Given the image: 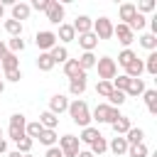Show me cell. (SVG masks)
<instances>
[{"label": "cell", "instance_id": "5", "mask_svg": "<svg viewBox=\"0 0 157 157\" xmlns=\"http://www.w3.org/2000/svg\"><path fill=\"white\" fill-rule=\"evenodd\" d=\"M113 37H118V42L128 49L132 42H135V32L128 27V25H123V22H118V25H113Z\"/></svg>", "mask_w": 157, "mask_h": 157}, {"label": "cell", "instance_id": "46", "mask_svg": "<svg viewBox=\"0 0 157 157\" xmlns=\"http://www.w3.org/2000/svg\"><path fill=\"white\" fill-rule=\"evenodd\" d=\"M47 7H49V0H32L29 5V10H39V12H47Z\"/></svg>", "mask_w": 157, "mask_h": 157}, {"label": "cell", "instance_id": "3", "mask_svg": "<svg viewBox=\"0 0 157 157\" xmlns=\"http://www.w3.org/2000/svg\"><path fill=\"white\" fill-rule=\"evenodd\" d=\"M96 69H98L101 81H113V78L118 76V64H115V59H110V56L96 59Z\"/></svg>", "mask_w": 157, "mask_h": 157}, {"label": "cell", "instance_id": "10", "mask_svg": "<svg viewBox=\"0 0 157 157\" xmlns=\"http://www.w3.org/2000/svg\"><path fill=\"white\" fill-rule=\"evenodd\" d=\"M71 27H74V32H76V34H86V32H91V29H93V20H91L88 15H78V17H76V22H74Z\"/></svg>", "mask_w": 157, "mask_h": 157}, {"label": "cell", "instance_id": "52", "mask_svg": "<svg viewBox=\"0 0 157 157\" xmlns=\"http://www.w3.org/2000/svg\"><path fill=\"white\" fill-rule=\"evenodd\" d=\"M7 157H22V155H20V152H17V150H15V152H10V155H7Z\"/></svg>", "mask_w": 157, "mask_h": 157}, {"label": "cell", "instance_id": "26", "mask_svg": "<svg viewBox=\"0 0 157 157\" xmlns=\"http://www.w3.org/2000/svg\"><path fill=\"white\" fill-rule=\"evenodd\" d=\"M49 56L54 59V64H64V61L69 59V52H66V47H59V44H56V47L49 49Z\"/></svg>", "mask_w": 157, "mask_h": 157}, {"label": "cell", "instance_id": "50", "mask_svg": "<svg viewBox=\"0 0 157 157\" xmlns=\"http://www.w3.org/2000/svg\"><path fill=\"white\" fill-rule=\"evenodd\" d=\"M7 54V47H5V42H0V59Z\"/></svg>", "mask_w": 157, "mask_h": 157}, {"label": "cell", "instance_id": "40", "mask_svg": "<svg viewBox=\"0 0 157 157\" xmlns=\"http://www.w3.org/2000/svg\"><path fill=\"white\" fill-rule=\"evenodd\" d=\"M110 91H113V83H110V81H98V86H96V93H98V96L108 98Z\"/></svg>", "mask_w": 157, "mask_h": 157}, {"label": "cell", "instance_id": "55", "mask_svg": "<svg viewBox=\"0 0 157 157\" xmlns=\"http://www.w3.org/2000/svg\"><path fill=\"white\" fill-rule=\"evenodd\" d=\"M22 157H32V155H22Z\"/></svg>", "mask_w": 157, "mask_h": 157}, {"label": "cell", "instance_id": "17", "mask_svg": "<svg viewBox=\"0 0 157 157\" xmlns=\"http://www.w3.org/2000/svg\"><path fill=\"white\" fill-rule=\"evenodd\" d=\"M29 5L27 2H15L12 5V20H17V22H22V20H27L29 17Z\"/></svg>", "mask_w": 157, "mask_h": 157}, {"label": "cell", "instance_id": "14", "mask_svg": "<svg viewBox=\"0 0 157 157\" xmlns=\"http://www.w3.org/2000/svg\"><path fill=\"white\" fill-rule=\"evenodd\" d=\"M142 93H145V81H142V78H130V83H128V88H125V96L137 98V96H142Z\"/></svg>", "mask_w": 157, "mask_h": 157}, {"label": "cell", "instance_id": "18", "mask_svg": "<svg viewBox=\"0 0 157 157\" xmlns=\"http://www.w3.org/2000/svg\"><path fill=\"white\" fill-rule=\"evenodd\" d=\"M0 69L2 71H12V69H20V59H17V54H5L2 59H0Z\"/></svg>", "mask_w": 157, "mask_h": 157}, {"label": "cell", "instance_id": "27", "mask_svg": "<svg viewBox=\"0 0 157 157\" xmlns=\"http://www.w3.org/2000/svg\"><path fill=\"white\" fill-rule=\"evenodd\" d=\"M76 61H78L81 71H88V69H93V66H96V56H93V52H83Z\"/></svg>", "mask_w": 157, "mask_h": 157}, {"label": "cell", "instance_id": "9", "mask_svg": "<svg viewBox=\"0 0 157 157\" xmlns=\"http://www.w3.org/2000/svg\"><path fill=\"white\" fill-rule=\"evenodd\" d=\"M66 108H69V98H66L64 93H54V96L49 98V113L59 115V113H64Z\"/></svg>", "mask_w": 157, "mask_h": 157}, {"label": "cell", "instance_id": "23", "mask_svg": "<svg viewBox=\"0 0 157 157\" xmlns=\"http://www.w3.org/2000/svg\"><path fill=\"white\" fill-rule=\"evenodd\" d=\"M39 123H42V128H44V130H54V128L59 125V118H56L54 113H49V110H44V113L39 115Z\"/></svg>", "mask_w": 157, "mask_h": 157}, {"label": "cell", "instance_id": "56", "mask_svg": "<svg viewBox=\"0 0 157 157\" xmlns=\"http://www.w3.org/2000/svg\"><path fill=\"white\" fill-rule=\"evenodd\" d=\"M0 137H2V128H0Z\"/></svg>", "mask_w": 157, "mask_h": 157}, {"label": "cell", "instance_id": "45", "mask_svg": "<svg viewBox=\"0 0 157 157\" xmlns=\"http://www.w3.org/2000/svg\"><path fill=\"white\" fill-rule=\"evenodd\" d=\"M7 135H10V140H15V142H20L22 137H27L22 128H10V130H7Z\"/></svg>", "mask_w": 157, "mask_h": 157}, {"label": "cell", "instance_id": "12", "mask_svg": "<svg viewBox=\"0 0 157 157\" xmlns=\"http://www.w3.org/2000/svg\"><path fill=\"white\" fill-rule=\"evenodd\" d=\"M64 74H66V76H69V81H71V78L83 76L86 71H81V66H78V61H76V59H66V61H64Z\"/></svg>", "mask_w": 157, "mask_h": 157}, {"label": "cell", "instance_id": "51", "mask_svg": "<svg viewBox=\"0 0 157 157\" xmlns=\"http://www.w3.org/2000/svg\"><path fill=\"white\" fill-rule=\"evenodd\" d=\"M76 157H93V155H91L88 150H78V155H76Z\"/></svg>", "mask_w": 157, "mask_h": 157}, {"label": "cell", "instance_id": "32", "mask_svg": "<svg viewBox=\"0 0 157 157\" xmlns=\"http://www.w3.org/2000/svg\"><path fill=\"white\" fill-rule=\"evenodd\" d=\"M125 98H128V96H125L123 91H115V88H113V91H110V96H108V105L118 108V105H123V103H125Z\"/></svg>", "mask_w": 157, "mask_h": 157}, {"label": "cell", "instance_id": "16", "mask_svg": "<svg viewBox=\"0 0 157 157\" xmlns=\"http://www.w3.org/2000/svg\"><path fill=\"white\" fill-rule=\"evenodd\" d=\"M78 44H81V49H83V52H93V49H96V44H98V37H96L93 32L78 34Z\"/></svg>", "mask_w": 157, "mask_h": 157}, {"label": "cell", "instance_id": "4", "mask_svg": "<svg viewBox=\"0 0 157 157\" xmlns=\"http://www.w3.org/2000/svg\"><path fill=\"white\" fill-rule=\"evenodd\" d=\"M98 39H110L113 37V22H110V17H98V20H93V29H91Z\"/></svg>", "mask_w": 157, "mask_h": 157}, {"label": "cell", "instance_id": "29", "mask_svg": "<svg viewBox=\"0 0 157 157\" xmlns=\"http://www.w3.org/2000/svg\"><path fill=\"white\" fill-rule=\"evenodd\" d=\"M42 130H44V128H42V123H39V120H34V123H27V125H25V135H27L29 140L39 137V135H42Z\"/></svg>", "mask_w": 157, "mask_h": 157}, {"label": "cell", "instance_id": "41", "mask_svg": "<svg viewBox=\"0 0 157 157\" xmlns=\"http://www.w3.org/2000/svg\"><path fill=\"white\" fill-rule=\"evenodd\" d=\"M25 125H27V118L22 113H12L10 115V128H22L25 130Z\"/></svg>", "mask_w": 157, "mask_h": 157}, {"label": "cell", "instance_id": "31", "mask_svg": "<svg viewBox=\"0 0 157 157\" xmlns=\"http://www.w3.org/2000/svg\"><path fill=\"white\" fill-rule=\"evenodd\" d=\"M147 155H150V150H147L145 142H137V145L128 147V157H147Z\"/></svg>", "mask_w": 157, "mask_h": 157}, {"label": "cell", "instance_id": "6", "mask_svg": "<svg viewBox=\"0 0 157 157\" xmlns=\"http://www.w3.org/2000/svg\"><path fill=\"white\" fill-rule=\"evenodd\" d=\"M59 150L64 157H76L78 155V137L76 135H64L59 137Z\"/></svg>", "mask_w": 157, "mask_h": 157}, {"label": "cell", "instance_id": "8", "mask_svg": "<svg viewBox=\"0 0 157 157\" xmlns=\"http://www.w3.org/2000/svg\"><path fill=\"white\" fill-rule=\"evenodd\" d=\"M47 20L52 25H61L64 20V5L59 0H49V7H47Z\"/></svg>", "mask_w": 157, "mask_h": 157}, {"label": "cell", "instance_id": "48", "mask_svg": "<svg viewBox=\"0 0 157 157\" xmlns=\"http://www.w3.org/2000/svg\"><path fill=\"white\" fill-rule=\"evenodd\" d=\"M44 157H64V155H61V150L54 145V147H47V155H44Z\"/></svg>", "mask_w": 157, "mask_h": 157}, {"label": "cell", "instance_id": "34", "mask_svg": "<svg viewBox=\"0 0 157 157\" xmlns=\"http://www.w3.org/2000/svg\"><path fill=\"white\" fill-rule=\"evenodd\" d=\"M5 47H7V52H10V54H17V52H22V49H25V39H22V37H12Z\"/></svg>", "mask_w": 157, "mask_h": 157}, {"label": "cell", "instance_id": "13", "mask_svg": "<svg viewBox=\"0 0 157 157\" xmlns=\"http://www.w3.org/2000/svg\"><path fill=\"white\" fill-rule=\"evenodd\" d=\"M142 71H145V64H142V59H137V56L125 66V76H128V78H140Z\"/></svg>", "mask_w": 157, "mask_h": 157}, {"label": "cell", "instance_id": "7", "mask_svg": "<svg viewBox=\"0 0 157 157\" xmlns=\"http://www.w3.org/2000/svg\"><path fill=\"white\" fill-rule=\"evenodd\" d=\"M34 44H37L42 52H49L52 47H56V34L49 32V29H42V32L34 34Z\"/></svg>", "mask_w": 157, "mask_h": 157}, {"label": "cell", "instance_id": "39", "mask_svg": "<svg viewBox=\"0 0 157 157\" xmlns=\"http://www.w3.org/2000/svg\"><path fill=\"white\" fill-rule=\"evenodd\" d=\"M135 56H137V54H135L132 49H123V52L118 54V64H123V66H128V64H130V61H132Z\"/></svg>", "mask_w": 157, "mask_h": 157}, {"label": "cell", "instance_id": "25", "mask_svg": "<svg viewBox=\"0 0 157 157\" xmlns=\"http://www.w3.org/2000/svg\"><path fill=\"white\" fill-rule=\"evenodd\" d=\"M56 39H61V42H74L76 39V32H74V27L71 25H59V34H56Z\"/></svg>", "mask_w": 157, "mask_h": 157}, {"label": "cell", "instance_id": "1", "mask_svg": "<svg viewBox=\"0 0 157 157\" xmlns=\"http://www.w3.org/2000/svg\"><path fill=\"white\" fill-rule=\"evenodd\" d=\"M69 115H71V120L76 123V125H81V128H88L91 125V110H88V105H86V101H74V103H69Z\"/></svg>", "mask_w": 157, "mask_h": 157}, {"label": "cell", "instance_id": "47", "mask_svg": "<svg viewBox=\"0 0 157 157\" xmlns=\"http://www.w3.org/2000/svg\"><path fill=\"white\" fill-rule=\"evenodd\" d=\"M5 78H7V81H12V83H17V81L22 78V71H20V69H12V71H5Z\"/></svg>", "mask_w": 157, "mask_h": 157}, {"label": "cell", "instance_id": "38", "mask_svg": "<svg viewBox=\"0 0 157 157\" xmlns=\"http://www.w3.org/2000/svg\"><path fill=\"white\" fill-rule=\"evenodd\" d=\"M110 83H113V88H115V91H123V93H125V88H128L130 78H128L125 74H120V76H115V78H113Z\"/></svg>", "mask_w": 157, "mask_h": 157}, {"label": "cell", "instance_id": "19", "mask_svg": "<svg viewBox=\"0 0 157 157\" xmlns=\"http://www.w3.org/2000/svg\"><path fill=\"white\" fill-rule=\"evenodd\" d=\"M83 91H86V74L69 81V93H71V96H81Z\"/></svg>", "mask_w": 157, "mask_h": 157}, {"label": "cell", "instance_id": "28", "mask_svg": "<svg viewBox=\"0 0 157 157\" xmlns=\"http://www.w3.org/2000/svg\"><path fill=\"white\" fill-rule=\"evenodd\" d=\"M96 137H101L98 128H91V125H88V128H83V130H81V135H78V142H86V145H91Z\"/></svg>", "mask_w": 157, "mask_h": 157}, {"label": "cell", "instance_id": "2", "mask_svg": "<svg viewBox=\"0 0 157 157\" xmlns=\"http://www.w3.org/2000/svg\"><path fill=\"white\" fill-rule=\"evenodd\" d=\"M120 118V113H118V108H113V105H108V103H98L96 108H93V113H91V120H98V123H115Z\"/></svg>", "mask_w": 157, "mask_h": 157}, {"label": "cell", "instance_id": "44", "mask_svg": "<svg viewBox=\"0 0 157 157\" xmlns=\"http://www.w3.org/2000/svg\"><path fill=\"white\" fill-rule=\"evenodd\" d=\"M157 5H155V0H142L140 5H135V10L140 12V15H145V12H152Z\"/></svg>", "mask_w": 157, "mask_h": 157}, {"label": "cell", "instance_id": "24", "mask_svg": "<svg viewBox=\"0 0 157 157\" xmlns=\"http://www.w3.org/2000/svg\"><path fill=\"white\" fill-rule=\"evenodd\" d=\"M123 137H125V142H128V145H137V142H142L145 130H142V128H130V130H128Z\"/></svg>", "mask_w": 157, "mask_h": 157}, {"label": "cell", "instance_id": "22", "mask_svg": "<svg viewBox=\"0 0 157 157\" xmlns=\"http://www.w3.org/2000/svg\"><path fill=\"white\" fill-rule=\"evenodd\" d=\"M145 103H147V110L152 113V115H157V91L155 88H145Z\"/></svg>", "mask_w": 157, "mask_h": 157}, {"label": "cell", "instance_id": "36", "mask_svg": "<svg viewBox=\"0 0 157 157\" xmlns=\"http://www.w3.org/2000/svg\"><path fill=\"white\" fill-rule=\"evenodd\" d=\"M145 64V71L147 74H157V52H150V56H147V61H142Z\"/></svg>", "mask_w": 157, "mask_h": 157}, {"label": "cell", "instance_id": "15", "mask_svg": "<svg viewBox=\"0 0 157 157\" xmlns=\"http://www.w3.org/2000/svg\"><path fill=\"white\" fill-rule=\"evenodd\" d=\"M118 12H120V20H123V25H130V22L135 20V15H137V10H135V5H132V2H123Z\"/></svg>", "mask_w": 157, "mask_h": 157}, {"label": "cell", "instance_id": "33", "mask_svg": "<svg viewBox=\"0 0 157 157\" xmlns=\"http://www.w3.org/2000/svg\"><path fill=\"white\" fill-rule=\"evenodd\" d=\"M5 29L12 37H22V22H17V20H5Z\"/></svg>", "mask_w": 157, "mask_h": 157}, {"label": "cell", "instance_id": "54", "mask_svg": "<svg viewBox=\"0 0 157 157\" xmlns=\"http://www.w3.org/2000/svg\"><path fill=\"white\" fill-rule=\"evenodd\" d=\"M2 12H5V5H2V2H0V17H2Z\"/></svg>", "mask_w": 157, "mask_h": 157}, {"label": "cell", "instance_id": "21", "mask_svg": "<svg viewBox=\"0 0 157 157\" xmlns=\"http://www.w3.org/2000/svg\"><path fill=\"white\" fill-rule=\"evenodd\" d=\"M37 69H39V71H52V69H54V59L49 56V52H39V56H37Z\"/></svg>", "mask_w": 157, "mask_h": 157}, {"label": "cell", "instance_id": "20", "mask_svg": "<svg viewBox=\"0 0 157 157\" xmlns=\"http://www.w3.org/2000/svg\"><path fill=\"white\" fill-rule=\"evenodd\" d=\"M110 128H113V132H115V135H125L132 125H130V118H128V115H120L115 123H110Z\"/></svg>", "mask_w": 157, "mask_h": 157}, {"label": "cell", "instance_id": "37", "mask_svg": "<svg viewBox=\"0 0 157 157\" xmlns=\"http://www.w3.org/2000/svg\"><path fill=\"white\" fill-rule=\"evenodd\" d=\"M140 44H142L145 49L155 52V49H157V37H155V34H142V37H140Z\"/></svg>", "mask_w": 157, "mask_h": 157}, {"label": "cell", "instance_id": "53", "mask_svg": "<svg viewBox=\"0 0 157 157\" xmlns=\"http://www.w3.org/2000/svg\"><path fill=\"white\" fill-rule=\"evenodd\" d=\"M2 91H5V81L0 78V93H2Z\"/></svg>", "mask_w": 157, "mask_h": 157}, {"label": "cell", "instance_id": "35", "mask_svg": "<svg viewBox=\"0 0 157 157\" xmlns=\"http://www.w3.org/2000/svg\"><path fill=\"white\" fill-rule=\"evenodd\" d=\"M42 145H47V147H54V142H56V132L54 130H42V135L37 137Z\"/></svg>", "mask_w": 157, "mask_h": 157}, {"label": "cell", "instance_id": "30", "mask_svg": "<svg viewBox=\"0 0 157 157\" xmlns=\"http://www.w3.org/2000/svg\"><path fill=\"white\" fill-rule=\"evenodd\" d=\"M105 150H108V142H105V137L101 135V137H96V140L91 142V150H88V152H91V155L96 157V155H103Z\"/></svg>", "mask_w": 157, "mask_h": 157}, {"label": "cell", "instance_id": "49", "mask_svg": "<svg viewBox=\"0 0 157 157\" xmlns=\"http://www.w3.org/2000/svg\"><path fill=\"white\" fill-rule=\"evenodd\" d=\"M2 152H7V140H5V137H0V155H2Z\"/></svg>", "mask_w": 157, "mask_h": 157}, {"label": "cell", "instance_id": "42", "mask_svg": "<svg viewBox=\"0 0 157 157\" xmlns=\"http://www.w3.org/2000/svg\"><path fill=\"white\" fill-rule=\"evenodd\" d=\"M145 25H147V17H145V15H140V12H137V15H135V20H132V22H130V25H128V27H130V29H132V32H135V29H145Z\"/></svg>", "mask_w": 157, "mask_h": 157}, {"label": "cell", "instance_id": "11", "mask_svg": "<svg viewBox=\"0 0 157 157\" xmlns=\"http://www.w3.org/2000/svg\"><path fill=\"white\" fill-rule=\"evenodd\" d=\"M128 147H130V145L125 142V137H123V135H115V137L110 140V145H108V150H110L115 157H120V155H128Z\"/></svg>", "mask_w": 157, "mask_h": 157}, {"label": "cell", "instance_id": "43", "mask_svg": "<svg viewBox=\"0 0 157 157\" xmlns=\"http://www.w3.org/2000/svg\"><path fill=\"white\" fill-rule=\"evenodd\" d=\"M32 145H34V140H29V137H22V140L17 142V152H20V155H29Z\"/></svg>", "mask_w": 157, "mask_h": 157}]
</instances>
